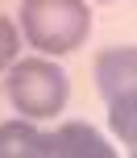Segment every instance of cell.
Listing matches in <instances>:
<instances>
[{"mask_svg": "<svg viewBox=\"0 0 137 158\" xmlns=\"http://www.w3.org/2000/svg\"><path fill=\"white\" fill-rule=\"evenodd\" d=\"M21 33L42 54H71L87 42L91 13L83 0H21Z\"/></svg>", "mask_w": 137, "mask_h": 158, "instance_id": "1", "label": "cell"}, {"mask_svg": "<svg viewBox=\"0 0 137 158\" xmlns=\"http://www.w3.org/2000/svg\"><path fill=\"white\" fill-rule=\"evenodd\" d=\"M4 92H8V104L25 121H46V117H54V112L66 108L71 79L50 58H13L8 63Z\"/></svg>", "mask_w": 137, "mask_h": 158, "instance_id": "2", "label": "cell"}, {"mask_svg": "<svg viewBox=\"0 0 137 158\" xmlns=\"http://www.w3.org/2000/svg\"><path fill=\"white\" fill-rule=\"evenodd\" d=\"M96 87L108 104L121 96H137V50L133 46H112L96 58Z\"/></svg>", "mask_w": 137, "mask_h": 158, "instance_id": "3", "label": "cell"}, {"mask_svg": "<svg viewBox=\"0 0 137 158\" xmlns=\"http://www.w3.org/2000/svg\"><path fill=\"white\" fill-rule=\"evenodd\" d=\"M46 158H112V146L83 121H66L58 133H46Z\"/></svg>", "mask_w": 137, "mask_h": 158, "instance_id": "4", "label": "cell"}, {"mask_svg": "<svg viewBox=\"0 0 137 158\" xmlns=\"http://www.w3.org/2000/svg\"><path fill=\"white\" fill-rule=\"evenodd\" d=\"M0 158H46V133L29 121H0Z\"/></svg>", "mask_w": 137, "mask_h": 158, "instance_id": "5", "label": "cell"}, {"mask_svg": "<svg viewBox=\"0 0 137 158\" xmlns=\"http://www.w3.org/2000/svg\"><path fill=\"white\" fill-rule=\"evenodd\" d=\"M17 54H21V33L8 17H0V67H8Z\"/></svg>", "mask_w": 137, "mask_h": 158, "instance_id": "6", "label": "cell"}, {"mask_svg": "<svg viewBox=\"0 0 137 158\" xmlns=\"http://www.w3.org/2000/svg\"><path fill=\"white\" fill-rule=\"evenodd\" d=\"M104 4H108V0H104Z\"/></svg>", "mask_w": 137, "mask_h": 158, "instance_id": "7", "label": "cell"}]
</instances>
